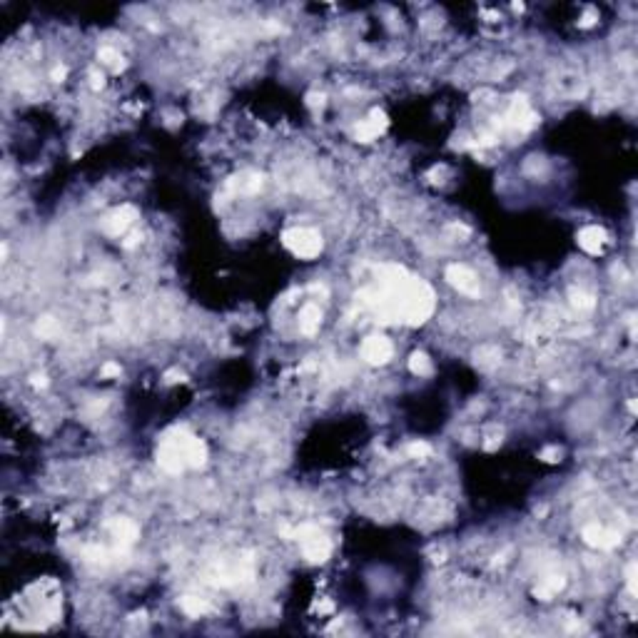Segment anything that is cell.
<instances>
[{
    "label": "cell",
    "instance_id": "6da1fadb",
    "mask_svg": "<svg viewBox=\"0 0 638 638\" xmlns=\"http://www.w3.org/2000/svg\"><path fill=\"white\" fill-rule=\"evenodd\" d=\"M359 354H362V359H364L367 364H387L389 359H392L394 354V344L389 342L387 336H367L364 342H362V347H359Z\"/></svg>",
    "mask_w": 638,
    "mask_h": 638
},
{
    "label": "cell",
    "instance_id": "7a4b0ae2",
    "mask_svg": "<svg viewBox=\"0 0 638 638\" xmlns=\"http://www.w3.org/2000/svg\"><path fill=\"white\" fill-rule=\"evenodd\" d=\"M579 245H581L588 255H598V252L604 250V245H606V232L601 227H596V225L583 227L581 234H579Z\"/></svg>",
    "mask_w": 638,
    "mask_h": 638
},
{
    "label": "cell",
    "instance_id": "3957f363",
    "mask_svg": "<svg viewBox=\"0 0 638 638\" xmlns=\"http://www.w3.org/2000/svg\"><path fill=\"white\" fill-rule=\"evenodd\" d=\"M409 369L414 376H429L434 371V364L427 354L416 352V354H411V359H409Z\"/></svg>",
    "mask_w": 638,
    "mask_h": 638
}]
</instances>
